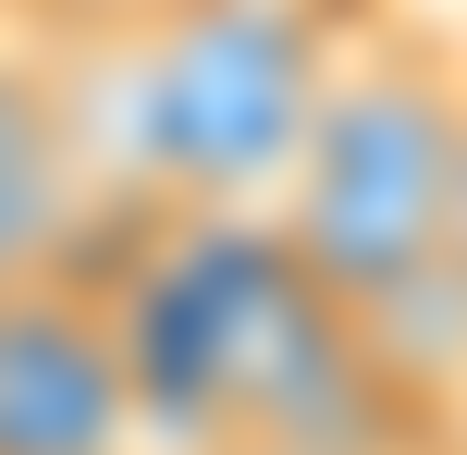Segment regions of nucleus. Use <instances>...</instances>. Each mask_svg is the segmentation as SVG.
<instances>
[{
	"mask_svg": "<svg viewBox=\"0 0 467 455\" xmlns=\"http://www.w3.org/2000/svg\"><path fill=\"white\" fill-rule=\"evenodd\" d=\"M357 0H161L123 37V172L148 210H271Z\"/></svg>",
	"mask_w": 467,
	"mask_h": 455,
	"instance_id": "nucleus-2",
	"label": "nucleus"
},
{
	"mask_svg": "<svg viewBox=\"0 0 467 455\" xmlns=\"http://www.w3.org/2000/svg\"><path fill=\"white\" fill-rule=\"evenodd\" d=\"M271 234L345 320L406 308L443 259H467V49L443 25L381 0L345 13Z\"/></svg>",
	"mask_w": 467,
	"mask_h": 455,
	"instance_id": "nucleus-1",
	"label": "nucleus"
},
{
	"mask_svg": "<svg viewBox=\"0 0 467 455\" xmlns=\"http://www.w3.org/2000/svg\"><path fill=\"white\" fill-rule=\"evenodd\" d=\"M136 369H123L99 271L0 284V455H136Z\"/></svg>",
	"mask_w": 467,
	"mask_h": 455,
	"instance_id": "nucleus-3",
	"label": "nucleus"
},
{
	"mask_svg": "<svg viewBox=\"0 0 467 455\" xmlns=\"http://www.w3.org/2000/svg\"><path fill=\"white\" fill-rule=\"evenodd\" d=\"M99 210H111V172L74 123V87L49 62H0V284L74 271Z\"/></svg>",
	"mask_w": 467,
	"mask_h": 455,
	"instance_id": "nucleus-4",
	"label": "nucleus"
}]
</instances>
